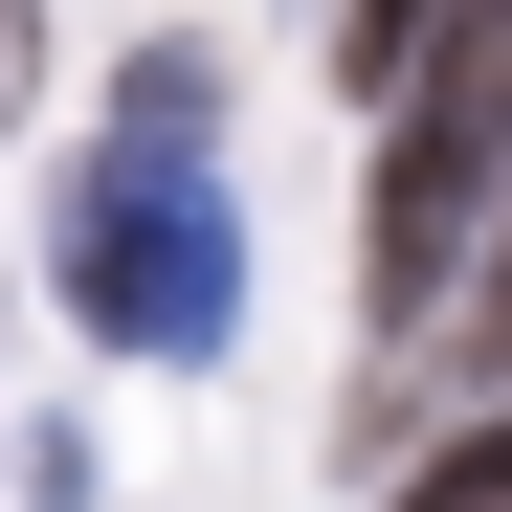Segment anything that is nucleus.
Masks as SVG:
<instances>
[{
    "instance_id": "2",
    "label": "nucleus",
    "mask_w": 512,
    "mask_h": 512,
    "mask_svg": "<svg viewBox=\"0 0 512 512\" xmlns=\"http://www.w3.org/2000/svg\"><path fill=\"white\" fill-rule=\"evenodd\" d=\"M490 245H512V23H468V45L401 90V156H379V312L423 334Z\"/></svg>"
},
{
    "instance_id": "4",
    "label": "nucleus",
    "mask_w": 512,
    "mask_h": 512,
    "mask_svg": "<svg viewBox=\"0 0 512 512\" xmlns=\"http://www.w3.org/2000/svg\"><path fill=\"white\" fill-rule=\"evenodd\" d=\"M379 512H512V423H468V446H446V468H401Z\"/></svg>"
},
{
    "instance_id": "5",
    "label": "nucleus",
    "mask_w": 512,
    "mask_h": 512,
    "mask_svg": "<svg viewBox=\"0 0 512 512\" xmlns=\"http://www.w3.org/2000/svg\"><path fill=\"white\" fill-rule=\"evenodd\" d=\"M0 112H23V0H0Z\"/></svg>"
},
{
    "instance_id": "1",
    "label": "nucleus",
    "mask_w": 512,
    "mask_h": 512,
    "mask_svg": "<svg viewBox=\"0 0 512 512\" xmlns=\"http://www.w3.org/2000/svg\"><path fill=\"white\" fill-rule=\"evenodd\" d=\"M67 312L112 357H223L245 334V223H223L201 134H90V179H67Z\"/></svg>"
},
{
    "instance_id": "3",
    "label": "nucleus",
    "mask_w": 512,
    "mask_h": 512,
    "mask_svg": "<svg viewBox=\"0 0 512 512\" xmlns=\"http://www.w3.org/2000/svg\"><path fill=\"white\" fill-rule=\"evenodd\" d=\"M401 357H468V379H490V357H512V245H490V268H468V290H446V312H423V334H401Z\"/></svg>"
}]
</instances>
